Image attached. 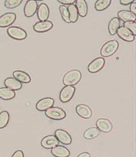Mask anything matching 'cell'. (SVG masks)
<instances>
[{
	"label": "cell",
	"instance_id": "1",
	"mask_svg": "<svg viewBox=\"0 0 136 157\" xmlns=\"http://www.w3.org/2000/svg\"><path fill=\"white\" fill-rule=\"evenodd\" d=\"M82 78V74L80 70H73L66 73L64 76L62 82L65 86H74L80 82Z\"/></svg>",
	"mask_w": 136,
	"mask_h": 157
},
{
	"label": "cell",
	"instance_id": "2",
	"mask_svg": "<svg viewBox=\"0 0 136 157\" xmlns=\"http://www.w3.org/2000/svg\"><path fill=\"white\" fill-rule=\"evenodd\" d=\"M119 49V42L116 40H111L104 44L100 50L102 58H109L116 53Z\"/></svg>",
	"mask_w": 136,
	"mask_h": 157
},
{
	"label": "cell",
	"instance_id": "3",
	"mask_svg": "<svg viewBox=\"0 0 136 157\" xmlns=\"http://www.w3.org/2000/svg\"><path fill=\"white\" fill-rule=\"evenodd\" d=\"M48 118L54 121H61L66 117V112L59 107H51L45 111Z\"/></svg>",
	"mask_w": 136,
	"mask_h": 157
},
{
	"label": "cell",
	"instance_id": "4",
	"mask_svg": "<svg viewBox=\"0 0 136 157\" xmlns=\"http://www.w3.org/2000/svg\"><path fill=\"white\" fill-rule=\"evenodd\" d=\"M6 32L9 37L17 41H22L27 38V33L26 30L18 26H9Z\"/></svg>",
	"mask_w": 136,
	"mask_h": 157
},
{
	"label": "cell",
	"instance_id": "5",
	"mask_svg": "<svg viewBox=\"0 0 136 157\" xmlns=\"http://www.w3.org/2000/svg\"><path fill=\"white\" fill-rule=\"evenodd\" d=\"M76 89L74 86H65V87L61 90L59 94V99L62 103H67L70 101L73 96L75 94Z\"/></svg>",
	"mask_w": 136,
	"mask_h": 157
},
{
	"label": "cell",
	"instance_id": "6",
	"mask_svg": "<svg viewBox=\"0 0 136 157\" xmlns=\"http://www.w3.org/2000/svg\"><path fill=\"white\" fill-rule=\"evenodd\" d=\"M54 136L57 139L58 142L64 145H69L73 141L72 136L69 135V132L63 129H57L55 131Z\"/></svg>",
	"mask_w": 136,
	"mask_h": 157
},
{
	"label": "cell",
	"instance_id": "7",
	"mask_svg": "<svg viewBox=\"0 0 136 157\" xmlns=\"http://www.w3.org/2000/svg\"><path fill=\"white\" fill-rule=\"evenodd\" d=\"M105 65V60L104 58H97L89 63L88 70L91 74H96L102 70Z\"/></svg>",
	"mask_w": 136,
	"mask_h": 157
},
{
	"label": "cell",
	"instance_id": "8",
	"mask_svg": "<svg viewBox=\"0 0 136 157\" xmlns=\"http://www.w3.org/2000/svg\"><path fill=\"white\" fill-rule=\"evenodd\" d=\"M17 16L13 12H9L0 16V28L9 27L15 22Z\"/></svg>",
	"mask_w": 136,
	"mask_h": 157
},
{
	"label": "cell",
	"instance_id": "9",
	"mask_svg": "<svg viewBox=\"0 0 136 157\" xmlns=\"http://www.w3.org/2000/svg\"><path fill=\"white\" fill-rule=\"evenodd\" d=\"M38 2L35 0H27L24 6V14L26 18H31L37 12Z\"/></svg>",
	"mask_w": 136,
	"mask_h": 157
},
{
	"label": "cell",
	"instance_id": "10",
	"mask_svg": "<svg viewBox=\"0 0 136 157\" xmlns=\"http://www.w3.org/2000/svg\"><path fill=\"white\" fill-rule=\"evenodd\" d=\"M117 35L122 40L127 42H131L134 41L135 39V36L124 26H119L116 31Z\"/></svg>",
	"mask_w": 136,
	"mask_h": 157
},
{
	"label": "cell",
	"instance_id": "11",
	"mask_svg": "<svg viewBox=\"0 0 136 157\" xmlns=\"http://www.w3.org/2000/svg\"><path fill=\"white\" fill-rule=\"evenodd\" d=\"M53 26V22L51 21L46 20V21H39V22H36L33 28H34V31L37 33H45V32L51 30Z\"/></svg>",
	"mask_w": 136,
	"mask_h": 157
},
{
	"label": "cell",
	"instance_id": "12",
	"mask_svg": "<svg viewBox=\"0 0 136 157\" xmlns=\"http://www.w3.org/2000/svg\"><path fill=\"white\" fill-rule=\"evenodd\" d=\"M76 113L83 119H89L93 116V111L91 108L85 104H81L76 107Z\"/></svg>",
	"mask_w": 136,
	"mask_h": 157
},
{
	"label": "cell",
	"instance_id": "13",
	"mask_svg": "<svg viewBox=\"0 0 136 157\" xmlns=\"http://www.w3.org/2000/svg\"><path fill=\"white\" fill-rule=\"evenodd\" d=\"M96 128L99 131L104 132V133L110 132L112 130V124L108 119L100 118L96 121Z\"/></svg>",
	"mask_w": 136,
	"mask_h": 157
},
{
	"label": "cell",
	"instance_id": "14",
	"mask_svg": "<svg viewBox=\"0 0 136 157\" xmlns=\"http://www.w3.org/2000/svg\"><path fill=\"white\" fill-rule=\"evenodd\" d=\"M54 105V100L51 98H42L36 104V109L39 112H45L49 109L53 107Z\"/></svg>",
	"mask_w": 136,
	"mask_h": 157
},
{
	"label": "cell",
	"instance_id": "15",
	"mask_svg": "<svg viewBox=\"0 0 136 157\" xmlns=\"http://www.w3.org/2000/svg\"><path fill=\"white\" fill-rule=\"evenodd\" d=\"M58 144H59V142H58L55 136L53 135L46 136L41 141V145L45 149H51L53 147L58 145Z\"/></svg>",
	"mask_w": 136,
	"mask_h": 157
},
{
	"label": "cell",
	"instance_id": "16",
	"mask_svg": "<svg viewBox=\"0 0 136 157\" xmlns=\"http://www.w3.org/2000/svg\"><path fill=\"white\" fill-rule=\"evenodd\" d=\"M37 15L39 21H46L49 17V9L47 4L41 3L37 9Z\"/></svg>",
	"mask_w": 136,
	"mask_h": 157
},
{
	"label": "cell",
	"instance_id": "17",
	"mask_svg": "<svg viewBox=\"0 0 136 157\" xmlns=\"http://www.w3.org/2000/svg\"><path fill=\"white\" fill-rule=\"evenodd\" d=\"M4 86L14 91H18L22 88V84L14 78H7L4 81Z\"/></svg>",
	"mask_w": 136,
	"mask_h": 157
},
{
	"label": "cell",
	"instance_id": "18",
	"mask_svg": "<svg viewBox=\"0 0 136 157\" xmlns=\"http://www.w3.org/2000/svg\"><path fill=\"white\" fill-rule=\"evenodd\" d=\"M75 6L77 8L78 14L81 17H86L89 11V6L86 0H76Z\"/></svg>",
	"mask_w": 136,
	"mask_h": 157
},
{
	"label": "cell",
	"instance_id": "19",
	"mask_svg": "<svg viewBox=\"0 0 136 157\" xmlns=\"http://www.w3.org/2000/svg\"><path fill=\"white\" fill-rule=\"evenodd\" d=\"M51 153L55 157H69L70 155V151L65 146L57 145L51 148Z\"/></svg>",
	"mask_w": 136,
	"mask_h": 157
},
{
	"label": "cell",
	"instance_id": "20",
	"mask_svg": "<svg viewBox=\"0 0 136 157\" xmlns=\"http://www.w3.org/2000/svg\"><path fill=\"white\" fill-rule=\"evenodd\" d=\"M13 78L18 80L22 84H28L31 82L30 76L27 73L22 70H15L13 72Z\"/></svg>",
	"mask_w": 136,
	"mask_h": 157
},
{
	"label": "cell",
	"instance_id": "21",
	"mask_svg": "<svg viewBox=\"0 0 136 157\" xmlns=\"http://www.w3.org/2000/svg\"><path fill=\"white\" fill-rule=\"evenodd\" d=\"M117 18L123 22H135L136 16L129 10H119L117 14Z\"/></svg>",
	"mask_w": 136,
	"mask_h": 157
},
{
	"label": "cell",
	"instance_id": "22",
	"mask_svg": "<svg viewBox=\"0 0 136 157\" xmlns=\"http://www.w3.org/2000/svg\"><path fill=\"white\" fill-rule=\"evenodd\" d=\"M16 93L14 90H11L6 87L0 88V98L5 101L11 100L15 98Z\"/></svg>",
	"mask_w": 136,
	"mask_h": 157
},
{
	"label": "cell",
	"instance_id": "23",
	"mask_svg": "<svg viewBox=\"0 0 136 157\" xmlns=\"http://www.w3.org/2000/svg\"><path fill=\"white\" fill-rule=\"evenodd\" d=\"M119 26H120V20L117 17H115V18H111L108 23V26L109 34L110 35L116 34V31Z\"/></svg>",
	"mask_w": 136,
	"mask_h": 157
},
{
	"label": "cell",
	"instance_id": "24",
	"mask_svg": "<svg viewBox=\"0 0 136 157\" xmlns=\"http://www.w3.org/2000/svg\"><path fill=\"white\" fill-rule=\"evenodd\" d=\"M67 9L68 11H69L70 23H75V22H77V20H78V18H79V14H78V12H77L75 5L74 4L69 5L67 6Z\"/></svg>",
	"mask_w": 136,
	"mask_h": 157
},
{
	"label": "cell",
	"instance_id": "25",
	"mask_svg": "<svg viewBox=\"0 0 136 157\" xmlns=\"http://www.w3.org/2000/svg\"><path fill=\"white\" fill-rule=\"evenodd\" d=\"M111 3V0H96L95 2V9L97 11H104L108 9Z\"/></svg>",
	"mask_w": 136,
	"mask_h": 157
},
{
	"label": "cell",
	"instance_id": "26",
	"mask_svg": "<svg viewBox=\"0 0 136 157\" xmlns=\"http://www.w3.org/2000/svg\"><path fill=\"white\" fill-rule=\"evenodd\" d=\"M100 132L99 131L96 127L89 128L87 130H85V132H84V137L87 140L95 139L98 136Z\"/></svg>",
	"mask_w": 136,
	"mask_h": 157
},
{
	"label": "cell",
	"instance_id": "27",
	"mask_svg": "<svg viewBox=\"0 0 136 157\" xmlns=\"http://www.w3.org/2000/svg\"><path fill=\"white\" fill-rule=\"evenodd\" d=\"M10 121V114L7 111H2L0 113V129L6 127Z\"/></svg>",
	"mask_w": 136,
	"mask_h": 157
},
{
	"label": "cell",
	"instance_id": "28",
	"mask_svg": "<svg viewBox=\"0 0 136 157\" xmlns=\"http://www.w3.org/2000/svg\"><path fill=\"white\" fill-rule=\"evenodd\" d=\"M22 0H5L4 6L7 9H15L21 5Z\"/></svg>",
	"mask_w": 136,
	"mask_h": 157
},
{
	"label": "cell",
	"instance_id": "29",
	"mask_svg": "<svg viewBox=\"0 0 136 157\" xmlns=\"http://www.w3.org/2000/svg\"><path fill=\"white\" fill-rule=\"evenodd\" d=\"M59 11L60 14H61V18L62 19L65 21L66 23H70V21H69V11H68L67 6H64V5H61L59 6Z\"/></svg>",
	"mask_w": 136,
	"mask_h": 157
},
{
	"label": "cell",
	"instance_id": "30",
	"mask_svg": "<svg viewBox=\"0 0 136 157\" xmlns=\"http://www.w3.org/2000/svg\"><path fill=\"white\" fill-rule=\"evenodd\" d=\"M123 26L128 29L134 36H136V22H124Z\"/></svg>",
	"mask_w": 136,
	"mask_h": 157
},
{
	"label": "cell",
	"instance_id": "31",
	"mask_svg": "<svg viewBox=\"0 0 136 157\" xmlns=\"http://www.w3.org/2000/svg\"><path fill=\"white\" fill-rule=\"evenodd\" d=\"M57 1L62 4V5H64V6H69V5L75 3L76 0H57Z\"/></svg>",
	"mask_w": 136,
	"mask_h": 157
},
{
	"label": "cell",
	"instance_id": "32",
	"mask_svg": "<svg viewBox=\"0 0 136 157\" xmlns=\"http://www.w3.org/2000/svg\"><path fill=\"white\" fill-rule=\"evenodd\" d=\"M129 11H130L133 14L136 15V2L135 1H134V2H133L132 3L130 4V10H129Z\"/></svg>",
	"mask_w": 136,
	"mask_h": 157
},
{
	"label": "cell",
	"instance_id": "33",
	"mask_svg": "<svg viewBox=\"0 0 136 157\" xmlns=\"http://www.w3.org/2000/svg\"><path fill=\"white\" fill-rule=\"evenodd\" d=\"M11 157H24L23 151L22 150H17L15 152H14Z\"/></svg>",
	"mask_w": 136,
	"mask_h": 157
},
{
	"label": "cell",
	"instance_id": "34",
	"mask_svg": "<svg viewBox=\"0 0 136 157\" xmlns=\"http://www.w3.org/2000/svg\"><path fill=\"white\" fill-rule=\"evenodd\" d=\"M134 1H135V0H119V2H120L121 5L127 6V5H130V3H132Z\"/></svg>",
	"mask_w": 136,
	"mask_h": 157
},
{
	"label": "cell",
	"instance_id": "35",
	"mask_svg": "<svg viewBox=\"0 0 136 157\" xmlns=\"http://www.w3.org/2000/svg\"><path fill=\"white\" fill-rule=\"evenodd\" d=\"M91 155L89 152H82V153L79 154V155H77V157H90Z\"/></svg>",
	"mask_w": 136,
	"mask_h": 157
},
{
	"label": "cell",
	"instance_id": "36",
	"mask_svg": "<svg viewBox=\"0 0 136 157\" xmlns=\"http://www.w3.org/2000/svg\"><path fill=\"white\" fill-rule=\"evenodd\" d=\"M35 1H37V2H38V1H40V2H41V1H43V0H35Z\"/></svg>",
	"mask_w": 136,
	"mask_h": 157
}]
</instances>
